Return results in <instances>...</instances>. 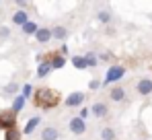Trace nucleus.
Wrapping results in <instances>:
<instances>
[{"instance_id":"obj_21","label":"nucleus","mask_w":152,"mask_h":140,"mask_svg":"<svg viewBox=\"0 0 152 140\" xmlns=\"http://www.w3.org/2000/svg\"><path fill=\"white\" fill-rule=\"evenodd\" d=\"M84 62H86V68H95L99 60H97L95 54H86V56H84Z\"/></svg>"},{"instance_id":"obj_22","label":"nucleus","mask_w":152,"mask_h":140,"mask_svg":"<svg viewBox=\"0 0 152 140\" xmlns=\"http://www.w3.org/2000/svg\"><path fill=\"white\" fill-rule=\"evenodd\" d=\"M99 21H101V23H109V21H111V13H109V10H101V13H99Z\"/></svg>"},{"instance_id":"obj_3","label":"nucleus","mask_w":152,"mask_h":140,"mask_svg":"<svg viewBox=\"0 0 152 140\" xmlns=\"http://www.w3.org/2000/svg\"><path fill=\"white\" fill-rule=\"evenodd\" d=\"M15 124H17V113L12 109H6L0 113V128L2 130H10V128H15Z\"/></svg>"},{"instance_id":"obj_25","label":"nucleus","mask_w":152,"mask_h":140,"mask_svg":"<svg viewBox=\"0 0 152 140\" xmlns=\"http://www.w3.org/2000/svg\"><path fill=\"white\" fill-rule=\"evenodd\" d=\"M4 91H6V93H17V91H19V85H17V83H10V85H6Z\"/></svg>"},{"instance_id":"obj_16","label":"nucleus","mask_w":152,"mask_h":140,"mask_svg":"<svg viewBox=\"0 0 152 140\" xmlns=\"http://www.w3.org/2000/svg\"><path fill=\"white\" fill-rule=\"evenodd\" d=\"M21 29H23V33H25V35H35L39 27H37V23H33V21H27Z\"/></svg>"},{"instance_id":"obj_7","label":"nucleus","mask_w":152,"mask_h":140,"mask_svg":"<svg viewBox=\"0 0 152 140\" xmlns=\"http://www.w3.org/2000/svg\"><path fill=\"white\" fill-rule=\"evenodd\" d=\"M50 39H51V29H48V27H39L37 33H35V41H37V43H48Z\"/></svg>"},{"instance_id":"obj_5","label":"nucleus","mask_w":152,"mask_h":140,"mask_svg":"<svg viewBox=\"0 0 152 140\" xmlns=\"http://www.w3.org/2000/svg\"><path fill=\"white\" fill-rule=\"evenodd\" d=\"M84 99H86V97H84L82 91H74V93H70L66 97L64 103H66V107H80V105L84 103Z\"/></svg>"},{"instance_id":"obj_26","label":"nucleus","mask_w":152,"mask_h":140,"mask_svg":"<svg viewBox=\"0 0 152 140\" xmlns=\"http://www.w3.org/2000/svg\"><path fill=\"white\" fill-rule=\"evenodd\" d=\"M8 35H10V29L8 27H0V39H8Z\"/></svg>"},{"instance_id":"obj_8","label":"nucleus","mask_w":152,"mask_h":140,"mask_svg":"<svg viewBox=\"0 0 152 140\" xmlns=\"http://www.w3.org/2000/svg\"><path fill=\"white\" fill-rule=\"evenodd\" d=\"M66 37H68V29H66L64 25H58V27H53V29H51V39L66 41Z\"/></svg>"},{"instance_id":"obj_28","label":"nucleus","mask_w":152,"mask_h":140,"mask_svg":"<svg viewBox=\"0 0 152 140\" xmlns=\"http://www.w3.org/2000/svg\"><path fill=\"white\" fill-rule=\"evenodd\" d=\"M66 54H68V46H66V43H62V47H60V56L64 58Z\"/></svg>"},{"instance_id":"obj_23","label":"nucleus","mask_w":152,"mask_h":140,"mask_svg":"<svg viewBox=\"0 0 152 140\" xmlns=\"http://www.w3.org/2000/svg\"><path fill=\"white\" fill-rule=\"evenodd\" d=\"M88 116H91V109H88V107H82V109L78 111V116H76V117H80V119L86 122V117H88Z\"/></svg>"},{"instance_id":"obj_10","label":"nucleus","mask_w":152,"mask_h":140,"mask_svg":"<svg viewBox=\"0 0 152 140\" xmlns=\"http://www.w3.org/2000/svg\"><path fill=\"white\" fill-rule=\"evenodd\" d=\"M136 91H138L140 95H150L152 93V80H150V78H142V80H138Z\"/></svg>"},{"instance_id":"obj_18","label":"nucleus","mask_w":152,"mask_h":140,"mask_svg":"<svg viewBox=\"0 0 152 140\" xmlns=\"http://www.w3.org/2000/svg\"><path fill=\"white\" fill-rule=\"evenodd\" d=\"M21 132L17 130V128H10V130H6V134H4V140H21Z\"/></svg>"},{"instance_id":"obj_1","label":"nucleus","mask_w":152,"mask_h":140,"mask_svg":"<svg viewBox=\"0 0 152 140\" xmlns=\"http://www.w3.org/2000/svg\"><path fill=\"white\" fill-rule=\"evenodd\" d=\"M33 103L37 107H41V109H51V107H56L60 103V95L56 93V91H51V89H48V87H43V89L35 91Z\"/></svg>"},{"instance_id":"obj_24","label":"nucleus","mask_w":152,"mask_h":140,"mask_svg":"<svg viewBox=\"0 0 152 140\" xmlns=\"http://www.w3.org/2000/svg\"><path fill=\"white\" fill-rule=\"evenodd\" d=\"M99 87H101V80H99V78H93V80L88 83V89H91V91H97Z\"/></svg>"},{"instance_id":"obj_9","label":"nucleus","mask_w":152,"mask_h":140,"mask_svg":"<svg viewBox=\"0 0 152 140\" xmlns=\"http://www.w3.org/2000/svg\"><path fill=\"white\" fill-rule=\"evenodd\" d=\"M58 138H60V132L56 126H48L41 130V140H58Z\"/></svg>"},{"instance_id":"obj_2","label":"nucleus","mask_w":152,"mask_h":140,"mask_svg":"<svg viewBox=\"0 0 152 140\" xmlns=\"http://www.w3.org/2000/svg\"><path fill=\"white\" fill-rule=\"evenodd\" d=\"M124 74H126V68H124V66H117V64L111 66V68L107 70V74H105V85H113V83L121 80Z\"/></svg>"},{"instance_id":"obj_27","label":"nucleus","mask_w":152,"mask_h":140,"mask_svg":"<svg viewBox=\"0 0 152 140\" xmlns=\"http://www.w3.org/2000/svg\"><path fill=\"white\" fill-rule=\"evenodd\" d=\"M31 93H33V87H31V85H25V87H23V97H31Z\"/></svg>"},{"instance_id":"obj_15","label":"nucleus","mask_w":152,"mask_h":140,"mask_svg":"<svg viewBox=\"0 0 152 140\" xmlns=\"http://www.w3.org/2000/svg\"><path fill=\"white\" fill-rule=\"evenodd\" d=\"M25 97H23V95H17V97H15V101H12V107H10V109H12V111H15V113H19V111H23V107H25Z\"/></svg>"},{"instance_id":"obj_14","label":"nucleus","mask_w":152,"mask_h":140,"mask_svg":"<svg viewBox=\"0 0 152 140\" xmlns=\"http://www.w3.org/2000/svg\"><path fill=\"white\" fill-rule=\"evenodd\" d=\"M39 122H41V117H39V116L31 117V119H29V122L25 124V130H23V134H31V132H33V130L39 126Z\"/></svg>"},{"instance_id":"obj_12","label":"nucleus","mask_w":152,"mask_h":140,"mask_svg":"<svg viewBox=\"0 0 152 140\" xmlns=\"http://www.w3.org/2000/svg\"><path fill=\"white\" fill-rule=\"evenodd\" d=\"M29 21V15H27L25 10H17L15 15H12V23L15 25H19V27H23V25Z\"/></svg>"},{"instance_id":"obj_6","label":"nucleus","mask_w":152,"mask_h":140,"mask_svg":"<svg viewBox=\"0 0 152 140\" xmlns=\"http://www.w3.org/2000/svg\"><path fill=\"white\" fill-rule=\"evenodd\" d=\"M91 109V113L95 117H105L107 113H109V107H107V103H101V101H97L93 107H88Z\"/></svg>"},{"instance_id":"obj_4","label":"nucleus","mask_w":152,"mask_h":140,"mask_svg":"<svg viewBox=\"0 0 152 140\" xmlns=\"http://www.w3.org/2000/svg\"><path fill=\"white\" fill-rule=\"evenodd\" d=\"M68 130H70L74 136H80V134L86 132V122L80 119V117H72V119L68 122Z\"/></svg>"},{"instance_id":"obj_13","label":"nucleus","mask_w":152,"mask_h":140,"mask_svg":"<svg viewBox=\"0 0 152 140\" xmlns=\"http://www.w3.org/2000/svg\"><path fill=\"white\" fill-rule=\"evenodd\" d=\"M66 64V58H62L60 54H53L50 58V66H51V70H58V68H62Z\"/></svg>"},{"instance_id":"obj_11","label":"nucleus","mask_w":152,"mask_h":140,"mask_svg":"<svg viewBox=\"0 0 152 140\" xmlns=\"http://www.w3.org/2000/svg\"><path fill=\"white\" fill-rule=\"evenodd\" d=\"M109 97H111V101L119 103V101H124V99H126V89L117 85V87H113V89H111V93H109Z\"/></svg>"},{"instance_id":"obj_17","label":"nucleus","mask_w":152,"mask_h":140,"mask_svg":"<svg viewBox=\"0 0 152 140\" xmlns=\"http://www.w3.org/2000/svg\"><path fill=\"white\" fill-rule=\"evenodd\" d=\"M51 72V66H50V62H41L39 66H37V76L39 78H43V76H48Z\"/></svg>"},{"instance_id":"obj_19","label":"nucleus","mask_w":152,"mask_h":140,"mask_svg":"<svg viewBox=\"0 0 152 140\" xmlns=\"http://www.w3.org/2000/svg\"><path fill=\"white\" fill-rule=\"evenodd\" d=\"M101 140H115V130L113 128H103L101 130Z\"/></svg>"},{"instance_id":"obj_20","label":"nucleus","mask_w":152,"mask_h":140,"mask_svg":"<svg viewBox=\"0 0 152 140\" xmlns=\"http://www.w3.org/2000/svg\"><path fill=\"white\" fill-rule=\"evenodd\" d=\"M72 64H74V68H78V70H84V68H86L84 56H74V58H72Z\"/></svg>"}]
</instances>
